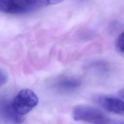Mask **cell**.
<instances>
[{"mask_svg":"<svg viewBox=\"0 0 124 124\" xmlns=\"http://www.w3.org/2000/svg\"><path fill=\"white\" fill-rule=\"evenodd\" d=\"M64 0H0V10L9 14L21 15L55 5Z\"/></svg>","mask_w":124,"mask_h":124,"instance_id":"6da1fadb","label":"cell"},{"mask_svg":"<svg viewBox=\"0 0 124 124\" xmlns=\"http://www.w3.org/2000/svg\"><path fill=\"white\" fill-rule=\"evenodd\" d=\"M73 119L92 124H108L110 119L101 110L88 105H78L72 110Z\"/></svg>","mask_w":124,"mask_h":124,"instance_id":"7a4b0ae2","label":"cell"},{"mask_svg":"<svg viewBox=\"0 0 124 124\" xmlns=\"http://www.w3.org/2000/svg\"><path fill=\"white\" fill-rule=\"evenodd\" d=\"M38 99L34 92L30 89L20 90L11 101L15 111L23 116L31 110L38 104Z\"/></svg>","mask_w":124,"mask_h":124,"instance_id":"3957f363","label":"cell"},{"mask_svg":"<svg viewBox=\"0 0 124 124\" xmlns=\"http://www.w3.org/2000/svg\"><path fill=\"white\" fill-rule=\"evenodd\" d=\"M94 100L108 111L124 116V101L121 99L110 95H99L96 96Z\"/></svg>","mask_w":124,"mask_h":124,"instance_id":"277c9868","label":"cell"},{"mask_svg":"<svg viewBox=\"0 0 124 124\" xmlns=\"http://www.w3.org/2000/svg\"><path fill=\"white\" fill-rule=\"evenodd\" d=\"M81 85V80L75 77L63 76L56 78L53 86L60 92L68 93L73 92L78 89Z\"/></svg>","mask_w":124,"mask_h":124,"instance_id":"5b68a950","label":"cell"},{"mask_svg":"<svg viewBox=\"0 0 124 124\" xmlns=\"http://www.w3.org/2000/svg\"><path fill=\"white\" fill-rule=\"evenodd\" d=\"M0 118L12 123H21L23 121L22 116L17 114L13 108L11 101H1L0 106Z\"/></svg>","mask_w":124,"mask_h":124,"instance_id":"8992f818","label":"cell"},{"mask_svg":"<svg viewBox=\"0 0 124 124\" xmlns=\"http://www.w3.org/2000/svg\"><path fill=\"white\" fill-rule=\"evenodd\" d=\"M115 48L118 53L124 56V31L120 34L117 38Z\"/></svg>","mask_w":124,"mask_h":124,"instance_id":"52a82bcc","label":"cell"},{"mask_svg":"<svg viewBox=\"0 0 124 124\" xmlns=\"http://www.w3.org/2000/svg\"><path fill=\"white\" fill-rule=\"evenodd\" d=\"M8 80V77L7 74L3 71L2 70H0V85L2 86Z\"/></svg>","mask_w":124,"mask_h":124,"instance_id":"ba28073f","label":"cell"},{"mask_svg":"<svg viewBox=\"0 0 124 124\" xmlns=\"http://www.w3.org/2000/svg\"><path fill=\"white\" fill-rule=\"evenodd\" d=\"M119 93H120V94L124 98V89H122V90L120 91Z\"/></svg>","mask_w":124,"mask_h":124,"instance_id":"9c48e42d","label":"cell"}]
</instances>
